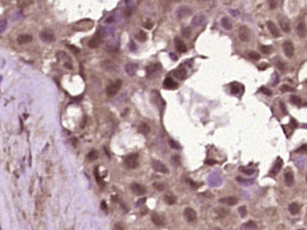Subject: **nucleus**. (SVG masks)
Segmentation results:
<instances>
[{
	"label": "nucleus",
	"instance_id": "79ce46f5",
	"mask_svg": "<svg viewBox=\"0 0 307 230\" xmlns=\"http://www.w3.org/2000/svg\"><path fill=\"white\" fill-rule=\"evenodd\" d=\"M277 4H279L277 0H268V5H270V8H271V9L276 8V7H277Z\"/></svg>",
	"mask_w": 307,
	"mask_h": 230
},
{
	"label": "nucleus",
	"instance_id": "ddd939ff",
	"mask_svg": "<svg viewBox=\"0 0 307 230\" xmlns=\"http://www.w3.org/2000/svg\"><path fill=\"white\" fill-rule=\"evenodd\" d=\"M130 188H131V190H133L136 195L142 196V195L146 194V188L141 184H136V182H134V184H131V187H130Z\"/></svg>",
	"mask_w": 307,
	"mask_h": 230
},
{
	"label": "nucleus",
	"instance_id": "a18cd8bd",
	"mask_svg": "<svg viewBox=\"0 0 307 230\" xmlns=\"http://www.w3.org/2000/svg\"><path fill=\"white\" fill-rule=\"evenodd\" d=\"M295 89L293 88H291L290 86H288V84H283L281 87V91H283V92H286V91H293Z\"/></svg>",
	"mask_w": 307,
	"mask_h": 230
},
{
	"label": "nucleus",
	"instance_id": "864d4df0",
	"mask_svg": "<svg viewBox=\"0 0 307 230\" xmlns=\"http://www.w3.org/2000/svg\"><path fill=\"white\" fill-rule=\"evenodd\" d=\"M144 26H145L146 29H149V30H151L152 27H153V24H152V22H146L145 24H144Z\"/></svg>",
	"mask_w": 307,
	"mask_h": 230
},
{
	"label": "nucleus",
	"instance_id": "4468645a",
	"mask_svg": "<svg viewBox=\"0 0 307 230\" xmlns=\"http://www.w3.org/2000/svg\"><path fill=\"white\" fill-rule=\"evenodd\" d=\"M219 203L223 205H227V206H233L238 203V198L234 197V196H227V197H224V198H220Z\"/></svg>",
	"mask_w": 307,
	"mask_h": 230
},
{
	"label": "nucleus",
	"instance_id": "c03bdc74",
	"mask_svg": "<svg viewBox=\"0 0 307 230\" xmlns=\"http://www.w3.org/2000/svg\"><path fill=\"white\" fill-rule=\"evenodd\" d=\"M182 33H183V36H186V38H190V36H191V29H190V27L183 29Z\"/></svg>",
	"mask_w": 307,
	"mask_h": 230
},
{
	"label": "nucleus",
	"instance_id": "2eb2a0df",
	"mask_svg": "<svg viewBox=\"0 0 307 230\" xmlns=\"http://www.w3.org/2000/svg\"><path fill=\"white\" fill-rule=\"evenodd\" d=\"M284 182H286V186H292L293 182H295V177H293V172H292L290 169H288V171L284 174Z\"/></svg>",
	"mask_w": 307,
	"mask_h": 230
},
{
	"label": "nucleus",
	"instance_id": "473e14b6",
	"mask_svg": "<svg viewBox=\"0 0 307 230\" xmlns=\"http://www.w3.org/2000/svg\"><path fill=\"white\" fill-rule=\"evenodd\" d=\"M97 157H98V153H97V150H95V149L90 150L88 153V155H87V159H88L89 161H95Z\"/></svg>",
	"mask_w": 307,
	"mask_h": 230
},
{
	"label": "nucleus",
	"instance_id": "a211bd4d",
	"mask_svg": "<svg viewBox=\"0 0 307 230\" xmlns=\"http://www.w3.org/2000/svg\"><path fill=\"white\" fill-rule=\"evenodd\" d=\"M125 70L128 75H134L136 71H137V65H136L135 63H128V64H126Z\"/></svg>",
	"mask_w": 307,
	"mask_h": 230
},
{
	"label": "nucleus",
	"instance_id": "b1692460",
	"mask_svg": "<svg viewBox=\"0 0 307 230\" xmlns=\"http://www.w3.org/2000/svg\"><path fill=\"white\" fill-rule=\"evenodd\" d=\"M176 48H177V50L181 51V52H186V51H187V46L185 45V42H183V41L179 40V39H176Z\"/></svg>",
	"mask_w": 307,
	"mask_h": 230
},
{
	"label": "nucleus",
	"instance_id": "6e6d98bb",
	"mask_svg": "<svg viewBox=\"0 0 307 230\" xmlns=\"http://www.w3.org/2000/svg\"><path fill=\"white\" fill-rule=\"evenodd\" d=\"M290 124H291L292 128H297V127H298V123H297V121H295L293 118H291V121H290Z\"/></svg>",
	"mask_w": 307,
	"mask_h": 230
},
{
	"label": "nucleus",
	"instance_id": "c85d7f7f",
	"mask_svg": "<svg viewBox=\"0 0 307 230\" xmlns=\"http://www.w3.org/2000/svg\"><path fill=\"white\" fill-rule=\"evenodd\" d=\"M241 90H242V86H241V84H239V83L234 82V83H232V84H231V92H232L233 95H236V93H239Z\"/></svg>",
	"mask_w": 307,
	"mask_h": 230
},
{
	"label": "nucleus",
	"instance_id": "3c124183",
	"mask_svg": "<svg viewBox=\"0 0 307 230\" xmlns=\"http://www.w3.org/2000/svg\"><path fill=\"white\" fill-rule=\"evenodd\" d=\"M216 163H217V161H215V159H207V161H206V164H207V165H215Z\"/></svg>",
	"mask_w": 307,
	"mask_h": 230
},
{
	"label": "nucleus",
	"instance_id": "f704fd0d",
	"mask_svg": "<svg viewBox=\"0 0 307 230\" xmlns=\"http://www.w3.org/2000/svg\"><path fill=\"white\" fill-rule=\"evenodd\" d=\"M290 102L293 104V105H302V99L298 96H291L290 97Z\"/></svg>",
	"mask_w": 307,
	"mask_h": 230
},
{
	"label": "nucleus",
	"instance_id": "0e129e2a",
	"mask_svg": "<svg viewBox=\"0 0 307 230\" xmlns=\"http://www.w3.org/2000/svg\"><path fill=\"white\" fill-rule=\"evenodd\" d=\"M306 184H307V175H306Z\"/></svg>",
	"mask_w": 307,
	"mask_h": 230
},
{
	"label": "nucleus",
	"instance_id": "5701e85b",
	"mask_svg": "<svg viewBox=\"0 0 307 230\" xmlns=\"http://www.w3.org/2000/svg\"><path fill=\"white\" fill-rule=\"evenodd\" d=\"M282 165H283V162H282V159L279 157L277 159V161L275 162V164H274V166L272 168V171H271V174L272 175H274V174H276L280 170H281V168H282Z\"/></svg>",
	"mask_w": 307,
	"mask_h": 230
},
{
	"label": "nucleus",
	"instance_id": "4c0bfd02",
	"mask_svg": "<svg viewBox=\"0 0 307 230\" xmlns=\"http://www.w3.org/2000/svg\"><path fill=\"white\" fill-rule=\"evenodd\" d=\"M169 146L171 147V148H174V149H179L181 148V146H179V143H177L175 140H172V139H170L169 140Z\"/></svg>",
	"mask_w": 307,
	"mask_h": 230
},
{
	"label": "nucleus",
	"instance_id": "603ef678",
	"mask_svg": "<svg viewBox=\"0 0 307 230\" xmlns=\"http://www.w3.org/2000/svg\"><path fill=\"white\" fill-rule=\"evenodd\" d=\"M186 181H187L188 184H191V186H192V187H193V188H194V189H195V188H197V187H198V186H199L198 184H195V182H193L192 180H190V179H188V178H186Z\"/></svg>",
	"mask_w": 307,
	"mask_h": 230
},
{
	"label": "nucleus",
	"instance_id": "f257e3e1",
	"mask_svg": "<svg viewBox=\"0 0 307 230\" xmlns=\"http://www.w3.org/2000/svg\"><path fill=\"white\" fill-rule=\"evenodd\" d=\"M121 86H122V81H121V80H117L115 82L109 84L107 88H106V95H107L109 97H113V96H115V95L119 92Z\"/></svg>",
	"mask_w": 307,
	"mask_h": 230
},
{
	"label": "nucleus",
	"instance_id": "338daca9",
	"mask_svg": "<svg viewBox=\"0 0 307 230\" xmlns=\"http://www.w3.org/2000/svg\"><path fill=\"white\" fill-rule=\"evenodd\" d=\"M300 230H302V229H300Z\"/></svg>",
	"mask_w": 307,
	"mask_h": 230
},
{
	"label": "nucleus",
	"instance_id": "5fc2aeb1",
	"mask_svg": "<svg viewBox=\"0 0 307 230\" xmlns=\"http://www.w3.org/2000/svg\"><path fill=\"white\" fill-rule=\"evenodd\" d=\"M260 91H261V92H264V93H266V95H268V96H270V95H271V93H272V92L270 91V90H267V89H265V88H264V87H263V88H260Z\"/></svg>",
	"mask_w": 307,
	"mask_h": 230
},
{
	"label": "nucleus",
	"instance_id": "9b49d317",
	"mask_svg": "<svg viewBox=\"0 0 307 230\" xmlns=\"http://www.w3.org/2000/svg\"><path fill=\"white\" fill-rule=\"evenodd\" d=\"M151 219H152V222H153L155 225H166V219H165V216L161 215V214L153 213V214L151 215Z\"/></svg>",
	"mask_w": 307,
	"mask_h": 230
},
{
	"label": "nucleus",
	"instance_id": "f03ea898",
	"mask_svg": "<svg viewBox=\"0 0 307 230\" xmlns=\"http://www.w3.org/2000/svg\"><path fill=\"white\" fill-rule=\"evenodd\" d=\"M125 164L129 169H136L138 166V155L137 154H131L128 155L125 159Z\"/></svg>",
	"mask_w": 307,
	"mask_h": 230
},
{
	"label": "nucleus",
	"instance_id": "58836bf2",
	"mask_svg": "<svg viewBox=\"0 0 307 230\" xmlns=\"http://www.w3.org/2000/svg\"><path fill=\"white\" fill-rule=\"evenodd\" d=\"M239 213H240V215L242 216V218H245L247 216V206H241L239 209Z\"/></svg>",
	"mask_w": 307,
	"mask_h": 230
},
{
	"label": "nucleus",
	"instance_id": "423d86ee",
	"mask_svg": "<svg viewBox=\"0 0 307 230\" xmlns=\"http://www.w3.org/2000/svg\"><path fill=\"white\" fill-rule=\"evenodd\" d=\"M40 39H41L43 42H53V41L55 40V36H54V33H53L50 30H43L40 33Z\"/></svg>",
	"mask_w": 307,
	"mask_h": 230
},
{
	"label": "nucleus",
	"instance_id": "393cba45",
	"mask_svg": "<svg viewBox=\"0 0 307 230\" xmlns=\"http://www.w3.org/2000/svg\"><path fill=\"white\" fill-rule=\"evenodd\" d=\"M101 42H102L101 38H99V36H95V38H93V39H90V40H89L88 46L90 47V48H97V47L101 45Z\"/></svg>",
	"mask_w": 307,
	"mask_h": 230
},
{
	"label": "nucleus",
	"instance_id": "de8ad7c7",
	"mask_svg": "<svg viewBox=\"0 0 307 230\" xmlns=\"http://www.w3.org/2000/svg\"><path fill=\"white\" fill-rule=\"evenodd\" d=\"M241 170H242V172L245 174H252L255 172V170L254 169H245V168H242Z\"/></svg>",
	"mask_w": 307,
	"mask_h": 230
},
{
	"label": "nucleus",
	"instance_id": "7c9ffc66",
	"mask_svg": "<svg viewBox=\"0 0 307 230\" xmlns=\"http://www.w3.org/2000/svg\"><path fill=\"white\" fill-rule=\"evenodd\" d=\"M176 200H177V198H176L174 195H166V196H165V202L168 203V204H170V205L175 204Z\"/></svg>",
	"mask_w": 307,
	"mask_h": 230
},
{
	"label": "nucleus",
	"instance_id": "4d7b16f0",
	"mask_svg": "<svg viewBox=\"0 0 307 230\" xmlns=\"http://www.w3.org/2000/svg\"><path fill=\"white\" fill-rule=\"evenodd\" d=\"M101 206H102V210L107 211V206H106V203H105V202H102V204H101Z\"/></svg>",
	"mask_w": 307,
	"mask_h": 230
},
{
	"label": "nucleus",
	"instance_id": "dca6fc26",
	"mask_svg": "<svg viewBox=\"0 0 307 230\" xmlns=\"http://www.w3.org/2000/svg\"><path fill=\"white\" fill-rule=\"evenodd\" d=\"M186 75H187V71L184 67H179L176 71H174V77L179 79V80H184L186 77Z\"/></svg>",
	"mask_w": 307,
	"mask_h": 230
},
{
	"label": "nucleus",
	"instance_id": "f3484780",
	"mask_svg": "<svg viewBox=\"0 0 307 230\" xmlns=\"http://www.w3.org/2000/svg\"><path fill=\"white\" fill-rule=\"evenodd\" d=\"M32 41V36L31 34H20V36H17V42L20 43V45H25V43H29V42H31Z\"/></svg>",
	"mask_w": 307,
	"mask_h": 230
},
{
	"label": "nucleus",
	"instance_id": "20e7f679",
	"mask_svg": "<svg viewBox=\"0 0 307 230\" xmlns=\"http://www.w3.org/2000/svg\"><path fill=\"white\" fill-rule=\"evenodd\" d=\"M283 51L286 54V57L291 58L295 55V46L290 40H286L283 42Z\"/></svg>",
	"mask_w": 307,
	"mask_h": 230
},
{
	"label": "nucleus",
	"instance_id": "39448f33",
	"mask_svg": "<svg viewBox=\"0 0 307 230\" xmlns=\"http://www.w3.org/2000/svg\"><path fill=\"white\" fill-rule=\"evenodd\" d=\"M239 38L243 42H248L250 40V29L248 26L242 25L239 29Z\"/></svg>",
	"mask_w": 307,
	"mask_h": 230
},
{
	"label": "nucleus",
	"instance_id": "bb28decb",
	"mask_svg": "<svg viewBox=\"0 0 307 230\" xmlns=\"http://www.w3.org/2000/svg\"><path fill=\"white\" fill-rule=\"evenodd\" d=\"M204 20H206V18H204V16H203V15H197L192 20V24L194 26L201 25L203 22H204Z\"/></svg>",
	"mask_w": 307,
	"mask_h": 230
},
{
	"label": "nucleus",
	"instance_id": "e2e57ef3",
	"mask_svg": "<svg viewBox=\"0 0 307 230\" xmlns=\"http://www.w3.org/2000/svg\"><path fill=\"white\" fill-rule=\"evenodd\" d=\"M125 1H126V4H129L131 0H125Z\"/></svg>",
	"mask_w": 307,
	"mask_h": 230
},
{
	"label": "nucleus",
	"instance_id": "052dcab7",
	"mask_svg": "<svg viewBox=\"0 0 307 230\" xmlns=\"http://www.w3.org/2000/svg\"><path fill=\"white\" fill-rule=\"evenodd\" d=\"M129 47H130V48H133V49H134V50H135V49H136V46H135V45H134V43H133V42H131V43H130V45H129Z\"/></svg>",
	"mask_w": 307,
	"mask_h": 230
},
{
	"label": "nucleus",
	"instance_id": "13d9d810",
	"mask_svg": "<svg viewBox=\"0 0 307 230\" xmlns=\"http://www.w3.org/2000/svg\"><path fill=\"white\" fill-rule=\"evenodd\" d=\"M280 105H281V109H282V112L284 113V114H286V108H284V104H283V102H280Z\"/></svg>",
	"mask_w": 307,
	"mask_h": 230
},
{
	"label": "nucleus",
	"instance_id": "09e8293b",
	"mask_svg": "<svg viewBox=\"0 0 307 230\" xmlns=\"http://www.w3.org/2000/svg\"><path fill=\"white\" fill-rule=\"evenodd\" d=\"M6 24H7V20H1V29H0L1 33H2V32H4V30L6 29Z\"/></svg>",
	"mask_w": 307,
	"mask_h": 230
},
{
	"label": "nucleus",
	"instance_id": "680f3d73",
	"mask_svg": "<svg viewBox=\"0 0 307 230\" xmlns=\"http://www.w3.org/2000/svg\"><path fill=\"white\" fill-rule=\"evenodd\" d=\"M115 229H117V230H122V228H121V227H120V225L118 223V225H115Z\"/></svg>",
	"mask_w": 307,
	"mask_h": 230
},
{
	"label": "nucleus",
	"instance_id": "2f4dec72",
	"mask_svg": "<svg viewBox=\"0 0 307 230\" xmlns=\"http://www.w3.org/2000/svg\"><path fill=\"white\" fill-rule=\"evenodd\" d=\"M243 228L248 230H254L257 228V225H256L255 221H248V222H245V225H243Z\"/></svg>",
	"mask_w": 307,
	"mask_h": 230
},
{
	"label": "nucleus",
	"instance_id": "ea45409f",
	"mask_svg": "<svg viewBox=\"0 0 307 230\" xmlns=\"http://www.w3.org/2000/svg\"><path fill=\"white\" fill-rule=\"evenodd\" d=\"M153 187L155 188L156 190H159V191H162V190L166 188V186L163 184H159V182H155V184H153Z\"/></svg>",
	"mask_w": 307,
	"mask_h": 230
},
{
	"label": "nucleus",
	"instance_id": "8fccbe9b",
	"mask_svg": "<svg viewBox=\"0 0 307 230\" xmlns=\"http://www.w3.org/2000/svg\"><path fill=\"white\" fill-rule=\"evenodd\" d=\"M69 49H71V50L74 52V54H78L79 52V48H77V47H74V46H71V45H69Z\"/></svg>",
	"mask_w": 307,
	"mask_h": 230
},
{
	"label": "nucleus",
	"instance_id": "a19ab883",
	"mask_svg": "<svg viewBox=\"0 0 307 230\" xmlns=\"http://www.w3.org/2000/svg\"><path fill=\"white\" fill-rule=\"evenodd\" d=\"M276 65H277V67H279V68H280V70H281L282 72L286 71V64H284V63H283V61H282L281 59H279V61H277V63H276Z\"/></svg>",
	"mask_w": 307,
	"mask_h": 230
},
{
	"label": "nucleus",
	"instance_id": "aec40b11",
	"mask_svg": "<svg viewBox=\"0 0 307 230\" xmlns=\"http://www.w3.org/2000/svg\"><path fill=\"white\" fill-rule=\"evenodd\" d=\"M163 86L167 89H176L177 88V83L174 81L171 77H167L166 80L163 81Z\"/></svg>",
	"mask_w": 307,
	"mask_h": 230
},
{
	"label": "nucleus",
	"instance_id": "49530a36",
	"mask_svg": "<svg viewBox=\"0 0 307 230\" xmlns=\"http://www.w3.org/2000/svg\"><path fill=\"white\" fill-rule=\"evenodd\" d=\"M307 152V145H302V147L296 149V153H306Z\"/></svg>",
	"mask_w": 307,
	"mask_h": 230
},
{
	"label": "nucleus",
	"instance_id": "6ab92c4d",
	"mask_svg": "<svg viewBox=\"0 0 307 230\" xmlns=\"http://www.w3.org/2000/svg\"><path fill=\"white\" fill-rule=\"evenodd\" d=\"M280 25H281V29L283 32H286V33L290 32V22L286 17H282L280 20Z\"/></svg>",
	"mask_w": 307,
	"mask_h": 230
},
{
	"label": "nucleus",
	"instance_id": "1a4fd4ad",
	"mask_svg": "<svg viewBox=\"0 0 307 230\" xmlns=\"http://www.w3.org/2000/svg\"><path fill=\"white\" fill-rule=\"evenodd\" d=\"M266 24H267V27H268V30H270V32H271L272 36H274V38H279V36H281V33H280V30L277 29V25H276L274 22H272V20H268Z\"/></svg>",
	"mask_w": 307,
	"mask_h": 230
},
{
	"label": "nucleus",
	"instance_id": "cd10ccee",
	"mask_svg": "<svg viewBox=\"0 0 307 230\" xmlns=\"http://www.w3.org/2000/svg\"><path fill=\"white\" fill-rule=\"evenodd\" d=\"M220 24H222V26L224 27L225 30H231L232 29V23H231V20L227 17H223L222 20H220Z\"/></svg>",
	"mask_w": 307,
	"mask_h": 230
},
{
	"label": "nucleus",
	"instance_id": "37998d69",
	"mask_svg": "<svg viewBox=\"0 0 307 230\" xmlns=\"http://www.w3.org/2000/svg\"><path fill=\"white\" fill-rule=\"evenodd\" d=\"M171 159H172V163L175 164V165H179V164H181V157L177 156V155H174L171 157Z\"/></svg>",
	"mask_w": 307,
	"mask_h": 230
},
{
	"label": "nucleus",
	"instance_id": "9d476101",
	"mask_svg": "<svg viewBox=\"0 0 307 230\" xmlns=\"http://www.w3.org/2000/svg\"><path fill=\"white\" fill-rule=\"evenodd\" d=\"M152 166H153V169L155 170L156 172H160V173H168V169H167V166L165 164L160 162V161H153V163H152Z\"/></svg>",
	"mask_w": 307,
	"mask_h": 230
},
{
	"label": "nucleus",
	"instance_id": "c756f323",
	"mask_svg": "<svg viewBox=\"0 0 307 230\" xmlns=\"http://www.w3.org/2000/svg\"><path fill=\"white\" fill-rule=\"evenodd\" d=\"M215 212H216V214L217 215L223 216V218L226 216V215L229 213V211L227 210V209H224V207H218V209H216V210H215Z\"/></svg>",
	"mask_w": 307,
	"mask_h": 230
},
{
	"label": "nucleus",
	"instance_id": "4be33fe9",
	"mask_svg": "<svg viewBox=\"0 0 307 230\" xmlns=\"http://www.w3.org/2000/svg\"><path fill=\"white\" fill-rule=\"evenodd\" d=\"M160 67H161V65L159 64V63H154V64H151L150 66H147L146 67V72H147V74H153V73H155V72H158L159 70H160Z\"/></svg>",
	"mask_w": 307,
	"mask_h": 230
},
{
	"label": "nucleus",
	"instance_id": "69168bd1",
	"mask_svg": "<svg viewBox=\"0 0 307 230\" xmlns=\"http://www.w3.org/2000/svg\"><path fill=\"white\" fill-rule=\"evenodd\" d=\"M306 84H307V81H306Z\"/></svg>",
	"mask_w": 307,
	"mask_h": 230
},
{
	"label": "nucleus",
	"instance_id": "bf43d9fd",
	"mask_svg": "<svg viewBox=\"0 0 307 230\" xmlns=\"http://www.w3.org/2000/svg\"><path fill=\"white\" fill-rule=\"evenodd\" d=\"M170 57H171L174 61H177V56H176L175 54H170Z\"/></svg>",
	"mask_w": 307,
	"mask_h": 230
},
{
	"label": "nucleus",
	"instance_id": "a878e982",
	"mask_svg": "<svg viewBox=\"0 0 307 230\" xmlns=\"http://www.w3.org/2000/svg\"><path fill=\"white\" fill-rule=\"evenodd\" d=\"M138 130H139V132L143 133V134H149L150 131H151V128H150V125H149V124H146V123L143 122V123L139 124Z\"/></svg>",
	"mask_w": 307,
	"mask_h": 230
},
{
	"label": "nucleus",
	"instance_id": "0eeeda50",
	"mask_svg": "<svg viewBox=\"0 0 307 230\" xmlns=\"http://www.w3.org/2000/svg\"><path fill=\"white\" fill-rule=\"evenodd\" d=\"M191 14H192V9L190 7H186V6H182L176 10V15H177L178 18H184V17L191 15Z\"/></svg>",
	"mask_w": 307,
	"mask_h": 230
},
{
	"label": "nucleus",
	"instance_id": "6e6552de",
	"mask_svg": "<svg viewBox=\"0 0 307 230\" xmlns=\"http://www.w3.org/2000/svg\"><path fill=\"white\" fill-rule=\"evenodd\" d=\"M184 216L188 222H193L197 220V212L193 210L192 207H186L184 211Z\"/></svg>",
	"mask_w": 307,
	"mask_h": 230
},
{
	"label": "nucleus",
	"instance_id": "c9c22d12",
	"mask_svg": "<svg viewBox=\"0 0 307 230\" xmlns=\"http://www.w3.org/2000/svg\"><path fill=\"white\" fill-rule=\"evenodd\" d=\"M260 50L263 51V54L265 55H268L272 52V47L271 46H261L260 47Z\"/></svg>",
	"mask_w": 307,
	"mask_h": 230
},
{
	"label": "nucleus",
	"instance_id": "e433bc0d",
	"mask_svg": "<svg viewBox=\"0 0 307 230\" xmlns=\"http://www.w3.org/2000/svg\"><path fill=\"white\" fill-rule=\"evenodd\" d=\"M249 57L251 59H254V61H258L260 58V55L258 52H256V51H250L249 52Z\"/></svg>",
	"mask_w": 307,
	"mask_h": 230
},
{
	"label": "nucleus",
	"instance_id": "412c9836",
	"mask_svg": "<svg viewBox=\"0 0 307 230\" xmlns=\"http://www.w3.org/2000/svg\"><path fill=\"white\" fill-rule=\"evenodd\" d=\"M288 210H289V212L291 213V214H293V215H296V214H298L299 213V211H300V205L298 204V203H291V204L288 206Z\"/></svg>",
	"mask_w": 307,
	"mask_h": 230
},
{
	"label": "nucleus",
	"instance_id": "72a5a7b5",
	"mask_svg": "<svg viewBox=\"0 0 307 230\" xmlns=\"http://www.w3.org/2000/svg\"><path fill=\"white\" fill-rule=\"evenodd\" d=\"M136 38L139 41H145L147 39V34H146L144 31H139L137 34H136Z\"/></svg>",
	"mask_w": 307,
	"mask_h": 230
},
{
	"label": "nucleus",
	"instance_id": "f8f14e48",
	"mask_svg": "<svg viewBox=\"0 0 307 230\" xmlns=\"http://www.w3.org/2000/svg\"><path fill=\"white\" fill-rule=\"evenodd\" d=\"M297 33L300 38L306 36V23L304 20H300L297 24Z\"/></svg>",
	"mask_w": 307,
	"mask_h": 230
},
{
	"label": "nucleus",
	"instance_id": "7ed1b4c3",
	"mask_svg": "<svg viewBox=\"0 0 307 230\" xmlns=\"http://www.w3.org/2000/svg\"><path fill=\"white\" fill-rule=\"evenodd\" d=\"M101 66L102 68H104L106 72H110V73H117L118 70H119V66L111 61H104L101 63Z\"/></svg>",
	"mask_w": 307,
	"mask_h": 230
}]
</instances>
